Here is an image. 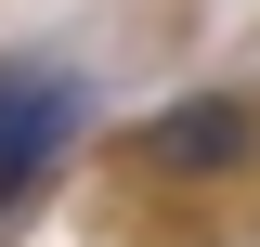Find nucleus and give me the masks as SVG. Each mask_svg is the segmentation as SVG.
<instances>
[{"mask_svg": "<svg viewBox=\"0 0 260 247\" xmlns=\"http://www.w3.org/2000/svg\"><path fill=\"white\" fill-rule=\"evenodd\" d=\"M130 169H156V182H221L260 156V104L247 91H195V104H156V117H130Z\"/></svg>", "mask_w": 260, "mask_h": 247, "instance_id": "obj_1", "label": "nucleus"}, {"mask_svg": "<svg viewBox=\"0 0 260 247\" xmlns=\"http://www.w3.org/2000/svg\"><path fill=\"white\" fill-rule=\"evenodd\" d=\"M65 130H78V78L65 65H0V208L52 182Z\"/></svg>", "mask_w": 260, "mask_h": 247, "instance_id": "obj_2", "label": "nucleus"}]
</instances>
